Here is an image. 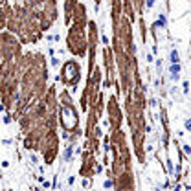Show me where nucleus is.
<instances>
[{
    "instance_id": "nucleus-1",
    "label": "nucleus",
    "mask_w": 191,
    "mask_h": 191,
    "mask_svg": "<svg viewBox=\"0 0 191 191\" xmlns=\"http://www.w3.org/2000/svg\"><path fill=\"white\" fill-rule=\"evenodd\" d=\"M171 61H173V62L178 61V54H176V51H173V54H171Z\"/></svg>"
},
{
    "instance_id": "nucleus-2",
    "label": "nucleus",
    "mask_w": 191,
    "mask_h": 191,
    "mask_svg": "<svg viewBox=\"0 0 191 191\" xmlns=\"http://www.w3.org/2000/svg\"><path fill=\"white\" fill-rule=\"evenodd\" d=\"M186 127H187V129L191 131V120H187V121H186Z\"/></svg>"
}]
</instances>
